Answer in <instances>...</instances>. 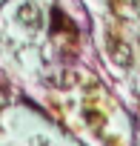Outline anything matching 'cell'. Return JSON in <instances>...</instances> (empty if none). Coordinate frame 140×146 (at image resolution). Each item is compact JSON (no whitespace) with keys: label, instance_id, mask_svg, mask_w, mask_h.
<instances>
[{"label":"cell","instance_id":"1","mask_svg":"<svg viewBox=\"0 0 140 146\" xmlns=\"http://www.w3.org/2000/svg\"><path fill=\"white\" fill-rule=\"evenodd\" d=\"M17 23H23L26 29H40L43 15H40V9H37L34 3H20V9H17Z\"/></svg>","mask_w":140,"mask_h":146},{"label":"cell","instance_id":"2","mask_svg":"<svg viewBox=\"0 0 140 146\" xmlns=\"http://www.w3.org/2000/svg\"><path fill=\"white\" fill-rule=\"evenodd\" d=\"M109 54H112V60H114L117 66H131V46H129V43L112 37V40H109Z\"/></svg>","mask_w":140,"mask_h":146}]
</instances>
